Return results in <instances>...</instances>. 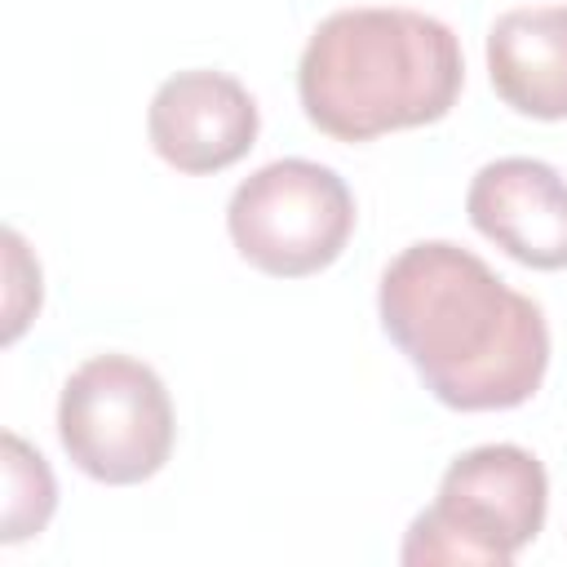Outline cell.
<instances>
[{
  "label": "cell",
  "instance_id": "1",
  "mask_svg": "<svg viewBox=\"0 0 567 567\" xmlns=\"http://www.w3.org/2000/svg\"><path fill=\"white\" fill-rule=\"evenodd\" d=\"M377 315L421 385L452 412H509L545 381L549 323L540 301L452 239H416L390 257Z\"/></svg>",
  "mask_w": 567,
  "mask_h": 567
},
{
  "label": "cell",
  "instance_id": "2",
  "mask_svg": "<svg viewBox=\"0 0 567 567\" xmlns=\"http://www.w3.org/2000/svg\"><path fill=\"white\" fill-rule=\"evenodd\" d=\"M461 84L465 53L452 27L399 4L328 13L297 62L301 111L332 142L439 124L456 106Z\"/></svg>",
  "mask_w": 567,
  "mask_h": 567
},
{
  "label": "cell",
  "instance_id": "3",
  "mask_svg": "<svg viewBox=\"0 0 567 567\" xmlns=\"http://www.w3.org/2000/svg\"><path fill=\"white\" fill-rule=\"evenodd\" d=\"M545 514V465L518 443H483L443 470L434 501L408 523L399 558L408 567H505L540 536Z\"/></svg>",
  "mask_w": 567,
  "mask_h": 567
},
{
  "label": "cell",
  "instance_id": "4",
  "mask_svg": "<svg viewBox=\"0 0 567 567\" xmlns=\"http://www.w3.org/2000/svg\"><path fill=\"white\" fill-rule=\"evenodd\" d=\"M173 399L133 354L84 359L58 394V439L80 474L106 487L155 478L173 456Z\"/></svg>",
  "mask_w": 567,
  "mask_h": 567
},
{
  "label": "cell",
  "instance_id": "5",
  "mask_svg": "<svg viewBox=\"0 0 567 567\" xmlns=\"http://www.w3.org/2000/svg\"><path fill=\"white\" fill-rule=\"evenodd\" d=\"M235 252L275 279L328 270L354 235V195L328 164L288 155L248 173L226 204Z\"/></svg>",
  "mask_w": 567,
  "mask_h": 567
},
{
  "label": "cell",
  "instance_id": "6",
  "mask_svg": "<svg viewBox=\"0 0 567 567\" xmlns=\"http://www.w3.org/2000/svg\"><path fill=\"white\" fill-rule=\"evenodd\" d=\"M261 128L252 93L208 66L168 75L146 111V137L155 155L177 173H221L239 164Z\"/></svg>",
  "mask_w": 567,
  "mask_h": 567
},
{
  "label": "cell",
  "instance_id": "7",
  "mask_svg": "<svg viewBox=\"0 0 567 567\" xmlns=\"http://www.w3.org/2000/svg\"><path fill=\"white\" fill-rule=\"evenodd\" d=\"M474 230L532 270H567V177L532 155H505L470 177Z\"/></svg>",
  "mask_w": 567,
  "mask_h": 567
},
{
  "label": "cell",
  "instance_id": "8",
  "mask_svg": "<svg viewBox=\"0 0 567 567\" xmlns=\"http://www.w3.org/2000/svg\"><path fill=\"white\" fill-rule=\"evenodd\" d=\"M487 80L527 120H567V4L509 9L487 31Z\"/></svg>",
  "mask_w": 567,
  "mask_h": 567
},
{
  "label": "cell",
  "instance_id": "9",
  "mask_svg": "<svg viewBox=\"0 0 567 567\" xmlns=\"http://www.w3.org/2000/svg\"><path fill=\"white\" fill-rule=\"evenodd\" d=\"M0 465H4V509H0V540L18 545L27 536H40L58 505V483L44 456L22 443L13 430L0 439Z\"/></svg>",
  "mask_w": 567,
  "mask_h": 567
},
{
  "label": "cell",
  "instance_id": "10",
  "mask_svg": "<svg viewBox=\"0 0 567 567\" xmlns=\"http://www.w3.org/2000/svg\"><path fill=\"white\" fill-rule=\"evenodd\" d=\"M4 341H18L31 315L40 310V261L27 252L18 230H4Z\"/></svg>",
  "mask_w": 567,
  "mask_h": 567
}]
</instances>
